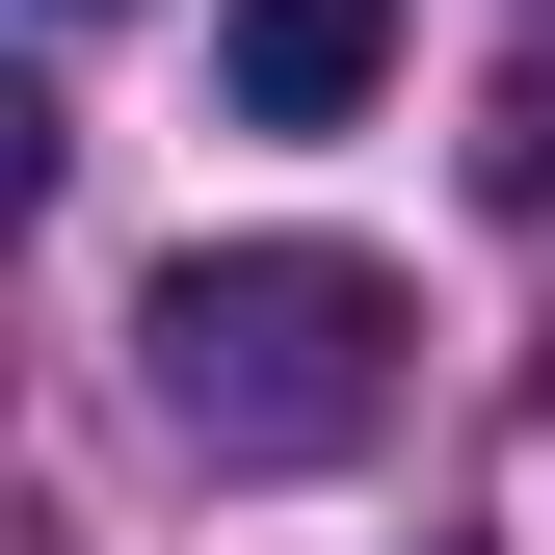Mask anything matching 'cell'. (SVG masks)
<instances>
[{
  "label": "cell",
  "mask_w": 555,
  "mask_h": 555,
  "mask_svg": "<svg viewBox=\"0 0 555 555\" xmlns=\"http://www.w3.org/2000/svg\"><path fill=\"white\" fill-rule=\"evenodd\" d=\"M132 371H159V424L212 450V476H318V450H371V397H397V264L212 238V264H159Z\"/></svg>",
  "instance_id": "1"
},
{
  "label": "cell",
  "mask_w": 555,
  "mask_h": 555,
  "mask_svg": "<svg viewBox=\"0 0 555 555\" xmlns=\"http://www.w3.org/2000/svg\"><path fill=\"white\" fill-rule=\"evenodd\" d=\"M212 80H238V132H344V106L397 80V0H238Z\"/></svg>",
  "instance_id": "2"
}]
</instances>
